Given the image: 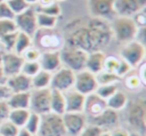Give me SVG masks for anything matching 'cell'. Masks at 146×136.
Instances as JSON below:
<instances>
[{
	"label": "cell",
	"mask_w": 146,
	"mask_h": 136,
	"mask_svg": "<svg viewBox=\"0 0 146 136\" xmlns=\"http://www.w3.org/2000/svg\"><path fill=\"white\" fill-rule=\"evenodd\" d=\"M113 38L112 28L101 18L94 17L88 20L86 24L72 30L66 37L67 47L78 48L91 53L101 51Z\"/></svg>",
	"instance_id": "cell-1"
},
{
	"label": "cell",
	"mask_w": 146,
	"mask_h": 136,
	"mask_svg": "<svg viewBox=\"0 0 146 136\" xmlns=\"http://www.w3.org/2000/svg\"><path fill=\"white\" fill-rule=\"evenodd\" d=\"M37 134L39 136H66L62 116L52 112L40 115V125Z\"/></svg>",
	"instance_id": "cell-2"
},
{
	"label": "cell",
	"mask_w": 146,
	"mask_h": 136,
	"mask_svg": "<svg viewBox=\"0 0 146 136\" xmlns=\"http://www.w3.org/2000/svg\"><path fill=\"white\" fill-rule=\"evenodd\" d=\"M111 28L113 36L118 42H130L138 34V26L130 17L121 16L116 18Z\"/></svg>",
	"instance_id": "cell-3"
},
{
	"label": "cell",
	"mask_w": 146,
	"mask_h": 136,
	"mask_svg": "<svg viewBox=\"0 0 146 136\" xmlns=\"http://www.w3.org/2000/svg\"><path fill=\"white\" fill-rule=\"evenodd\" d=\"M87 56V52L72 47H65L60 51L61 63L73 72H79L85 69Z\"/></svg>",
	"instance_id": "cell-4"
},
{
	"label": "cell",
	"mask_w": 146,
	"mask_h": 136,
	"mask_svg": "<svg viewBox=\"0 0 146 136\" xmlns=\"http://www.w3.org/2000/svg\"><path fill=\"white\" fill-rule=\"evenodd\" d=\"M127 121L136 130L137 134L144 135L146 128V107L144 99L132 102L127 112Z\"/></svg>",
	"instance_id": "cell-5"
},
{
	"label": "cell",
	"mask_w": 146,
	"mask_h": 136,
	"mask_svg": "<svg viewBox=\"0 0 146 136\" xmlns=\"http://www.w3.org/2000/svg\"><path fill=\"white\" fill-rule=\"evenodd\" d=\"M51 88L34 89L30 92V105L29 110L33 113L43 115L50 112Z\"/></svg>",
	"instance_id": "cell-6"
},
{
	"label": "cell",
	"mask_w": 146,
	"mask_h": 136,
	"mask_svg": "<svg viewBox=\"0 0 146 136\" xmlns=\"http://www.w3.org/2000/svg\"><path fill=\"white\" fill-rule=\"evenodd\" d=\"M62 120L68 136H78L87 125V115L84 112H65Z\"/></svg>",
	"instance_id": "cell-7"
},
{
	"label": "cell",
	"mask_w": 146,
	"mask_h": 136,
	"mask_svg": "<svg viewBox=\"0 0 146 136\" xmlns=\"http://www.w3.org/2000/svg\"><path fill=\"white\" fill-rule=\"evenodd\" d=\"M36 11L32 7H28L23 12L16 14L14 17V21L16 23L17 29L27 34L28 36L33 37L37 31V20H36Z\"/></svg>",
	"instance_id": "cell-8"
},
{
	"label": "cell",
	"mask_w": 146,
	"mask_h": 136,
	"mask_svg": "<svg viewBox=\"0 0 146 136\" xmlns=\"http://www.w3.org/2000/svg\"><path fill=\"white\" fill-rule=\"evenodd\" d=\"M122 60L126 61L131 67H136L142 62L145 56V47L139 41H130L120 51Z\"/></svg>",
	"instance_id": "cell-9"
},
{
	"label": "cell",
	"mask_w": 146,
	"mask_h": 136,
	"mask_svg": "<svg viewBox=\"0 0 146 136\" xmlns=\"http://www.w3.org/2000/svg\"><path fill=\"white\" fill-rule=\"evenodd\" d=\"M74 89L79 93L87 96L94 93L98 87L96 75L88 70L84 69L82 71L75 73V81H74Z\"/></svg>",
	"instance_id": "cell-10"
},
{
	"label": "cell",
	"mask_w": 146,
	"mask_h": 136,
	"mask_svg": "<svg viewBox=\"0 0 146 136\" xmlns=\"http://www.w3.org/2000/svg\"><path fill=\"white\" fill-rule=\"evenodd\" d=\"M74 81H75V72H73L66 67H62L55 71V73L51 77L50 88L65 92L73 88Z\"/></svg>",
	"instance_id": "cell-11"
},
{
	"label": "cell",
	"mask_w": 146,
	"mask_h": 136,
	"mask_svg": "<svg viewBox=\"0 0 146 136\" xmlns=\"http://www.w3.org/2000/svg\"><path fill=\"white\" fill-rule=\"evenodd\" d=\"M87 123L96 125L103 130L104 128H114L119 123V115L115 110L106 108L98 115L87 117Z\"/></svg>",
	"instance_id": "cell-12"
},
{
	"label": "cell",
	"mask_w": 146,
	"mask_h": 136,
	"mask_svg": "<svg viewBox=\"0 0 146 136\" xmlns=\"http://www.w3.org/2000/svg\"><path fill=\"white\" fill-rule=\"evenodd\" d=\"M25 60L21 55H18L16 53H3L2 56V70L6 77H11L16 74L20 73L22 66L24 64Z\"/></svg>",
	"instance_id": "cell-13"
},
{
	"label": "cell",
	"mask_w": 146,
	"mask_h": 136,
	"mask_svg": "<svg viewBox=\"0 0 146 136\" xmlns=\"http://www.w3.org/2000/svg\"><path fill=\"white\" fill-rule=\"evenodd\" d=\"M145 5L146 0H115L114 10L121 16L129 17L140 12Z\"/></svg>",
	"instance_id": "cell-14"
},
{
	"label": "cell",
	"mask_w": 146,
	"mask_h": 136,
	"mask_svg": "<svg viewBox=\"0 0 146 136\" xmlns=\"http://www.w3.org/2000/svg\"><path fill=\"white\" fill-rule=\"evenodd\" d=\"M115 0H89V8L91 14L97 18H110L115 14Z\"/></svg>",
	"instance_id": "cell-15"
},
{
	"label": "cell",
	"mask_w": 146,
	"mask_h": 136,
	"mask_svg": "<svg viewBox=\"0 0 146 136\" xmlns=\"http://www.w3.org/2000/svg\"><path fill=\"white\" fill-rule=\"evenodd\" d=\"M65 97V112H84L85 97L75 89H69L63 92Z\"/></svg>",
	"instance_id": "cell-16"
},
{
	"label": "cell",
	"mask_w": 146,
	"mask_h": 136,
	"mask_svg": "<svg viewBox=\"0 0 146 136\" xmlns=\"http://www.w3.org/2000/svg\"><path fill=\"white\" fill-rule=\"evenodd\" d=\"M39 64L42 70L47 72H55L61 68V60H60V51H46V52L40 54L39 57Z\"/></svg>",
	"instance_id": "cell-17"
},
{
	"label": "cell",
	"mask_w": 146,
	"mask_h": 136,
	"mask_svg": "<svg viewBox=\"0 0 146 136\" xmlns=\"http://www.w3.org/2000/svg\"><path fill=\"white\" fill-rule=\"evenodd\" d=\"M6 85L11 89L12 93L28 92L32 88V78L23 73H18L7 78Z\"/></svg>",
	"instance_id": "cell-18"
},
{
	"label": "cell",
	"mask_w": 146,
	"mask_h": 136,
	"mask_svg": "<svg viewBox=\"0 0 146 136\" xmlns=\"http://www.w3.org/2000/svg\"><path fill=\"white\" fill-rule=\"evenodd\" d=\"M107 108L106 100L100 98L97 94L91 93L85 97L84 113L88 116H96Z\"/></svg>",
	"instance_id": "cell-19"
},
{
	"label": "cell",
	"mask_w": 146,
	"mask_h": 136,
	"mask_svg": "<svg viewBox=\"0 0 146 136\" xmlns=\"http://www.w3.org/2000/svg\"><path fill=\"white\" fill-rule=\"evenodd\" d=\"M105 58V54L102 51H94V52L88 53L85 69L96 75L103 70Z\"/></svg>",
	"instance_id": "cell-20"
},
{
	"label": "cell",
	"mask_w": 146,
	"mask_h": 136,
	"mask_svg": "<svg viewBox=\"0 0 146 136\" xmlns=\"http://www.w3.org/2000/svg\"><path fill=\"white\" fill-rule=\"evenodd\" d=\"M10 109H29L30 105V91L12 93L7 100Z\"/></svg>",
	"instance_id": "cell-21"
},
{
	"label": "cell",
	"mask_w": 146,
	"mask_h": 136,
	"mask_svg": "<svg viewBox=\"0 0 146 136\" xmlns=\"http://www.w3.org/2000/svg\"><path fill=\"white\" fill-rule=\"evenodd\" d=\"M34 35H36V41L38 45L43 48L53 49V51H55L56 48H59L62 43L61 37L54 34L53 32H48L46 34H42L41 36L37 33H35Z\"/></svg>",
	"instance_id": "cell-22"
},
{
	"label": "cell",
	"mask_w": 146,
	"mask_h": 136,
	"mask_svg": "<svg viewBox=\"0 0 146 136\" xmlns=\"http://www.w3.org/2000/svg\"><path fill=\"white\" fill-rule=\"evenodd\" d=\"M50 112L61 116L65 113V97L63 92L51 89Z\"/></svg>",
	"instance_id": "cell-23"
},
{
	"label": "cell",
	"mask_w": 146,
	"mask_h": 136,
	"mask_svg": "<svg viewBox=\"0 0 146 136\" xmlns=\"http://www.w3.org/2000/svg\"><path fill=\"white\" fill-rule=\"evenodd\" d=\"M127 96L124 92L122 91H116L111 97H109L106 100V105L107 108L115 111H119V110L123 109L126 105H127Z\"/></svg>",
	"instance_id": "cell-24"
},
{
	"label": "cell",
	"mask_w": 146,
	"mask_h": 136,
	"mask_svg": "<svg viewBox=\"0 0 146 136\" xmlns=\"http://www.w3.org/2000/svg\"><path fill=\"white\" fill-rule=\"evenodd\" d=\"M30 113L31 111L29 109H11L8 120L18 128L24 127L25 123L30 116Z\"/></svg>",
	"instance_id": "cell-25"
},
{
	"label": "cell",
	"mask_w": 146,
	"mask_h": 136,
	"mask_svg": "<svg viewBox=\"0 0 146 136\" xmlns=\"http://www.w3.org/2000/svg\"><path fill=\"white\" fill-rule=\"evenodd\" d=\"M52 74L45 70L41 69L37 74H35L32 78V88L34 89H43L48 88L50 86V81Z\"/></svg>",
	"instance_id": "cell-26"
},
{
	"label": "cell",
	"mask_w": 146,
	"mask_h": 136,
	"mask_svg": "<svg viewBox=\"0 0 146 136\" xmlns=\"http://www.w3.org/2000/svg\"><path fill=\"white\" fill-rule=\"evenodd\" d=\"M36 20L37 26L42 29H53L56 26L57 18L56 16H51V15L43 14V13H36Z\"/></svg>",
	"instance_id": "cell-27"
},
{
	"label": "cell",
	"mask_w": 146,
	"mask_h": 136,
	"mask_svg": "<svg viewBox=\"0 0 146 136\" xmlns=\"http://www.w3.org/2000/svg\"><path fill=\"white\" fill-rule=\"evenodd\" d=\"M31 44H32L31 37L28 36L27 34H25V33L19 31L18 36H17V39H16V43H15V46H14L16 54L21 55L26 49L31 47Z\"/></svg>",
	"instance_id": "cell-28"
},
{
	"label": "cell",
	"mask_w": 146,
	"mask_h": 136,
	"mask_svg": "<svg viewBox=\"0 0 146 136\" xmlns=\"http://www.w3.org/2000/svg\"><path fill=\"white\" fill-rule=\"evenodd\" d=\"M96 80L98 85H107V84H114L115 82L119 81L120 77L115 73L102 70L101 72L96 74Z\"/></svg>",
	"instance_id": "cell-29"
},
{
	"label": "cell",
	"mask_w": 146,
	"mask_h": 136,
	"mask_svg": "<svg viewBox=\"0 0 146 136\" xmlns=\"http://www.w3.org/2000/svg\"><path fill=\"white\" fill-rule=\"evenodd\" d=\"M39 125H40V115L31 112L28 120L25 123L24 128L31 135H34V134H37V132H38Z\"/></svg>",
	"instance_id": "cell-30"
},
{
	"label": "cell",
	"mask_w": 146,
	"mask_h": 136,
	"mask_svg": "<svg viewBox=\"0 0 146 136\" xmlns=\"http://www.w3.org/2000/svg\"><path fill=\"white\" fill-rule=\"evenodd\" d=\"M116 91H117V86L115 84H107V85H98L97 89L95 90L94 93L97 94L102 99L107 100Z\"/></svg>",
	"instance_id": "cell-31"
},
{
	"label": "cell",
	"mask_w": 146,
	"mask_h": 136,
	"mask_svg": "<svg viewBox=\"0 0 146 136\" xmlns=\"http://www.w3.org/2000/svg\"><path fill=\"white\" fill-rule=\"evenodd\" d=\"M40 70L41 67L38 61H25L22 66V69H21V73L25 74L29 77H33Z\"/></svg>",
	"instance_id": "cell-32"
},
{
	"label": "cell",
	"mask_w": 146,
	"mask_h": 136,
	"mask_svg": "<svg viewBox=\"0 0 146 136\" xmlns=\"http://www.w3.org/2000/svg\"><path fill=\"white\" fill-rule=\"evenodd\" d=\"M19 128L8 119L0 123V136H16Z\"/></svg>",
	"instance_id": "cell-33"
},
{
	"label": "cell",
	"mask_w": 146,
	"mask_h": 136,
	"mask_svg": "<svg viewBox=\"0 0 146 136\" xmlns=\"http://www.w3.org/2000/svg\"><path fill=\"white\" fill-rule=\"evenodd\" d=\"M15 31H18V29L13 19H0V37Z\"/></svg>",
	"instance_id": "cell-34"
},
{
	"label": "cell",
	"mask_w": 146,
	"mask_h": 136,
	"mask_svg": "<svg viewBox=\"0 0 146 136\" xmlns=\"http://www.w3.org/2000/svg\"><path fill=\"white\" fill-rule=\"evenodd\" d=\"M35 11L38 13H43V14L51 15V16H56L58 17L61 13V7L59 6L58 3H52L47 6H39Z\"/></svg>",
	"instance_id": "cell-35"
},
{
	"label": "cell",
	"mask_w": 146,
	"mask_h": 136,
	"mask_svg": "<svg viewBox=\"0 0 146 136\" xmlns=\"http://www.w3.org/2000/svg\"><path fill=\"white\" fill-rule=\"evenodd\" d=\"M6 3L8 4L9 8L11 9V11H12L15 15L23 12V11L26 10L28 7H30L25 0H8Z\"/></svg>",
	"instance_id": "cell-36"
},
{
	"label": "cell",
	"mask_w": 146,
	"mask_h": 136,
	"mask_svg": "<svg viewBox=\"0 0 146 136\" xmlns=\"http://www.w3.org/2000/svg\"><path fill=\"white\" fill-rule=\"evenodd\" d=\"M18 33H19V31H15V32L9 33V34L3 35L2 37H0V41L2 42V44L4 45L5 49H6L7 51H11L12 49H14Z\"/></svg>",
	"instance_id": "cell-37"
},
{
	"label": "cell",
	"mask_w": 146,
	"mask_h": 136,
	"mask_svg": "<svg viewBox=\"0 0 146 136\" xmlns=\"http://www.w3.org/2000/svg\"><path fill=\"white\" fill-rule=\"evenodd\" d=\"M104 130L102 128L98 127L93 124H88L84 127V129L81 131V133L78 136H100Z\"/></svg>",
	"instance_id": "cell-38"
},
{
	"label": "cell",
	"mask_w": 146,
	"mask_h": 136,
	"mask_svg": "<svg viewBox=\"0 0 146 136\" xmlns=\"http://www.w3.org/2000/svg\"><path fill=\"white\" fill-rule=\"evenodd\" d=\"M118 64H119V60L116 59L113 56H108L105 58L104 61V68L103 70L107 72H112V73H115L116 69H117Z\"/></svg>",
	"instance_id": "cell-39"
},
{
	"label": "cell",
	"mask_w": 146,
	"mask_h": 136,
	"mask_svg": "<svg viewBox=\"0 0 146 136\" xmlns=\"http://www.w3.org/2000/svg\"><path fill=\"white\" fill-rule=\"evenodd\" d=\"M21 56L24 58L25 61H38L39 57H40V52H39V50H37L36 48L29 47L28 49H26V50L21 54Z\"/></svg>",
	"instance_id": "cell-40"
},
{
	"label": "cell",
	"mask_w": 146,
	"mask_h": 136,
	"mask_svg": "<svg viewBox=\"0 0 146 136\" xmlns=\"http://www.w3.org/2000/svg\"><path fill=\"white\" fill-rule=\"evenodd\" d=\"M141 84H143V83H142L139 76L131 75V76H128L125 79V86H126V88H128L129 90L138 89Z\"/></svg>",
	"instance_id": "cell-41"
},
{
	"label": "cell",
	"mask_w": 146,
	"mask_h": 136,
	"mask_svg": "<svg viewBox=\"0 0 146 136\" xmlns=\"http://www.w3.org/2000/svg\"><path fill=\"white\" fill-rule=\"evenodd\" d=\"M15 14L6 2H0V19H14Z\"/></svg>",
	"instance_id": "cell-42"
},
{
	"label": "cell",
	"mask_w": 146,
	"mask_h": 136,
	"mask_svg": "<svg viewBox=\"0 0 146 136\" xmlns=\"http://www.w3.org/2000/svg\"><path fill=\"white\" fill-rule=\"evenodd\" d=\"M131 68H132V67L130 66V65L128 64L126 61L120 60L119 64H118L117 69H116V71H115V74L119 76V77H122V76H124V75H126L127 73H129V71L131 70Z\"/></svg>",
	"instance_id": "cell-43"
},
{
	"label": "cell",
	"mask_w": 146,
	"mask_h": 136,
	"mask_svg": "<svg viewBox=\"0 0 146 136\" xmlns=\"http://www.w3.org/2000/svg\"><path fill=\"white\" fill-rule=\"evenodd\" d=\"M10 110L6 101H0V123L8 119Z\"/></svg>",
	"instance_id": "cell-44"
},
{
	"label": "cell",
	"mask_w": 146,
	"mask_h": 136,
	"mask_svg": "<svg viewBox=\"0 0 146 136\" xmlns=\"http://www.w3.org/2000/svg\"><path fill=\"white\" fill-rule=\"evenodd\" d=\"M11 95H12V91L6 84L0 85V101H7Z\"/></svg>",
	"instance_id": "cell-45"
},
{
	"label": "cell",
	"mask_w": 146,
	"mask_h": 136,
	"mask_svg": "<svg viewBox=\"0 0 146 136\" xmlns=\"http://www.w3.org/2000/svg\"><path fill=\"white\" fill-rule=\"evenodd\" d=\"M110 136H130V133L124 128L114 127L113 130L110 132Z\"/></svg>",
	"instance_id": "cell-46"
},
{
	"label": "cell",
	"mask_w": 146,
	"mask_h": 136,
	"mask_svg": "<svg viewBox=\"0 0 146 136\" xmlns=\"http://www.w3.org/2000/svg\"><path fill=\"white\" fill-rule=\"evenodd\" d=\"M133 20L135 21V23H136L137 26H139V25L144 26V24H145V17H144V15L141 14L140 12L136 13V18L133 19Z\"/></svg>",
	"instance_id": "cell-47"
},
{
	"label": "cell",
	"mask_w": 146,
	"mask_h": 136,
	"mask_svg": "<svg viewBox=\"0 0 146 136\" xmlns=\"http://www.w3.org/2000/svg\"><path fill=\"white\" fill-rule=\"evenodd\" d=\"M6 81H7L6 75H5L4 72H3L2 67H0V85H4V84H6Z\"/></svg>",
	"instance_id": "cell-48"
},
{
	"label": "cell",
	"mask_w": 146,
	"mask_h": 136,
	"mask_svg": "<svg viewBox=\"0 0 146 136\" xmlns=\"http://www.w3.org/2000/svg\"><path fill=\"white\" fill-rule=\"evenodd\" d=\"M16 136H32V135H31V134L29 133V132L27 131L24 127H21V128H19L18 133H17Z\"/></svg>",
	"instance_id": "cell-49"
},
{
	"label": "cell",
	"mask_w": 146,
	"mask_h": 136,
	"mask_svg": "<svg viewBox=\"0 0 146 136\" xmlns=\"http://www.w3.org/2000/svg\"><path fill=\"white\" fill-rule=\"evenodd\" d=\"M41 3L40 6H47V5H50L52 3H54V0H39Z\"/></svg>",
	"instance_id": "cell-50"
},
{
	"label": "cell",
	"mask_w": 146,
	"mask_h": 136,
	"mask_svg": "<svg viewBox=\"0 0 146 136\" xmlns=\"http://www.w3.org/2000/svg\"><path fill=\"white\" fill-rule=\"evenodd\" d=\"M25 1H26V2L28 3L29 5H30V4H33V3H36V2H38L39 0H25Z\"/></svg>",
	"instance_id": "cell-51"
},
{
	"label": "cell",
	"mask_w": 146,
	"mask_h": 136,
	"mask_svg": "<svg viewBox=\"0 0 146 136\" xmlns=\"http://www.w3.org/2000/svg\"><path fill=\"white\" fill-rule=\"evenodd\" d=\"M100 136H110V132H102Z\"/></svg>",
	"instance_id": "cell-52"
},
{
	"label": "cell",
	"mask_w": 146,
	"mask_h": 136,
	"mask_svg": "<svg viewBox=\"0 0 146 136\" xmlns=\"http://www.w3.org/2000/svg\"><path fill=\"white\" fill-rule=\"evenodd\" d=\"M2 56H3V53L0 52V67H1V65H2Z\"/></svg>",
	"instance_id": "cell-53"
},
{
	"label": "cell",
	"mask_w": 146,
	"mask_h": 136,
	"mask_svg": "<svg viewBox=\"0 0 146 136\" xmlns=\"http://www.w3.org/2000/svg\"><path fill=\"white\" fill-rule=\"evenodd\" d=\"M8 0H0V2H7Z\"/></svg>",
	"instance_id": "cell-54"
},
{
	"label": "cell",
	"mask_w": 146,
	"mask_h": 136,
	"mask_svg": "<svg viewBox=\"0 0 146 136\" xmlns=\"http://www.w3.org/2000/svg\"><path fill=\"white\" fill-rule=\"evenodd\" d=\"M32 136H39L38 134H34V135H32Z\"/></svg>",
	"instance_id": "cell-55"
},
{
	"label": "cell",
	"mask_w": 146,
	"mask_h": 136,
	"mask_svg": "<svg viewBox=\"0 0 146 136\" xmlns=\"http://www.w3.org/2000/svg\"><path fill=\"white\" fill-rule=\"evenodd\" d=\"M56 1H63V0H56Z\"/></svg>",
	"instance_id": "cell-56"
}]
</instances>
